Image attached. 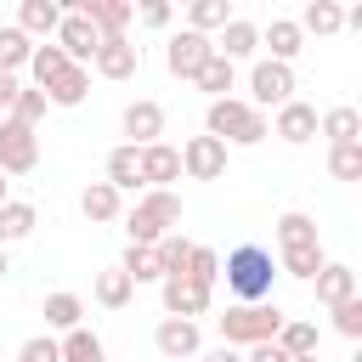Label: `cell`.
I'll return each mask as SVG.
<instances>
[{
  "instance_id": "6da1fadb",
  "label": "cell",
  "mask_w": 362,
  "mask_h": 362,
  "mask_svg": "<svg viewBox=\"0 0 362 362\" xmlns=\"http://www.w3.org/2000/svg\"><path fill=\"white\" fill-rule=\"evenodd\" d=\"M226 288H232V300L238 305H260V300H272V283H277V260H272V249H260V243H238L232 255H226Z\"/></svg>"
},
{
  "instance_id": "7a4b0ae2",
  "label": "cell",
  "mask_w": 362,
  "mask_h": 362,
  "mask_svg": "<svg viewBox=\"0 0 362 362\" xmlns=\"http://www.w3.org/2000/svg\"><path fill=\"white\" fill-rule=\"evenodd\" d=\"M204 136L232 141V147H260V141L272 136V119L255 113L243 96H221V102H209V113H204Z\"/></svg>"
},
{
  "instance_id": "3957f363",
  "label": "cell",
  "mask_w": 362,
  "mask_h": 362,
  "mask_svg": "<svg viewBox=\"0 0 362 362\" xmlns=\"http://www.w3.org/2000/svg\"><path fill=\"white\" fill-rule=\"evenodd\" d=\"M175 221H181V198H175L170 187H147V192L136 198V209L124 215V232H130V243L153 249L164 232H175Z\"/></svg>"
},
{
  "instance_id": "277c9868",
  "label": "cell",
  "mask_w": 362,
  "mask_h": 362,
  "mask_svg": "<svg viewBox=\"0 0 362 362\" xmlns=\"http://www.w3.org/2000/svg\"><path fill=\"white\" fill-rule=\"evenodd\" d=\"M277 328H283V311L272 300H260V305H226V317H221V339L232 351L238 345H266V339H277Z\"/></svg>"
},
{
  "instance_id": "5b68a950",
  "label": "cell",
  "mask_w": 362,
  "mask_h": 362,
  "mask_svg": "<svg viewBox=\"0 0 362 362\" xmlns=\"http://www.w3.org/2000/svg\"><path fill=\"white\" fill-rule=\"evenodd\" d=\"M283 102H294V68H283V62H255V74H249V107L255 113H277Z\"/></svg>"
},
{
  "instance_id": "8992f818",
  "label": "cell",
  "mask_w": 362,
  "mask_h": 362,
  "mask_svg": "<svg viewBox=\"0 0 362 362\" xmlns=\"http://www.w3.org/2000/svg\"><path fill=\"white\" fill-rule=\"evenodd\" d=\"M40 170V136L17 119H0V175H28Z\"/></svg>"
},
{
  "instance_id": "52a82bcc",
  "label": "cell",
  "mask_w": 362,
  "mask_h": 362,
  "mask_svg": "<svg viewBox=\"0 0 362 362\" xmlns=\"http://www.w3.org/2000/svg\"><path fill=\"white\" fill-rule=\"evenodd\" d=\"M51 45H57V51H62L74 68H90V57H96L102 34H96V23H90V17H79V11H62V23H57Z\"/></svg>"
},
{
  "instance_id": "ba28073f",
  "label": "cell",
  "mask_w": 362,
  "mask_h": 362,
  "mask_svg": "<svg viewBox=\"0 0 362 362\" xmlns=\"http://www.w3.org/2000/svg\"><path fill=\"white\" fill-rule=\"evenodd\" d=\"M215 57V40L209 34H192V28H181V34H170L164 40V68L175 74V79H198V68Z\"/></svg>"
},
{
  "instance_id": "9c48e42d",
  "label": "cell",
  "mask_w": 362,
  "mask_h": 362,
  "mask_svg": "<svg viewBox=\"0 0 362 362\" xmlns=\"http://www.w3.org/2000/svg\"><path fill=\"white\" fill-rule=\"evenodd\" d=\"M175 153H181V175H192V181L226 175V141H215V136H187Z\"/></svg>"
},
{
  "instance_id": "30bf717a",
  "label": "cell",
  "mask_w": 362,
  "mask_h": 362,
  "mask_svg": "<svg viewBox=\"0 0 362 362\" xmlns=\"http://www.w3.org/2000/svg\"><path fill=\"white\" fill-rule=\"evenodd\" d=\"M90 68H96L102 79H136V68H141V45H130L124 34H102Z\"/></svg>"
},
{
  "instance_id": "8fae6325",
  "label": "cell",
  "mask_w": 362,
  "mask_h": 362,
  "mask_svg": "<svg viewBox=\"0 0 362 362\" xmlns=\"http://www.w3.org/2000/svg\"><path fill=\"white\" fill-rule=\"evenodd\" d=\"M153 345H158V356H164V362H198L204 334H198V322H187V317H164V322H158V334H153Z\"/></svg>"
},
{
  "instance_id": "7c38bea8",
  "label": "cell",
  "mask_w": 362,
  "mask_h": 362,
  "mask_svg": "<svg viewBox=\"0 0 362 362\" xmlns=\"http://www.w3.org/2000/svg\"><path fill=\"white\" fill-rule=\"evenodd\" d=\"M124 136H130V147H153L158 136H164V107L153 102V96H136L130 107H124Z\"/></svg>"
},
{
  "instance_id": "4fadbf2b",
  "label": "cell",
  "mask_w": 362,
  "mask_h": 362,
  "mask_svg": "<svg viewBox=\"0 0 362 362\" xmlns=\"http://www.w3.org/2000/svg\"><path fill=\"white\" fill-rule=\"evenodd\" d=\"M136 170H141V187H170V181H181V153L170 141L136 147Z\"/></svg>"
},
{
  "instance_id": "5bb4252c",
  "label": "cell",
  "mask_w": 362,
  "mask_h": 362,
  "mask_svg": "<svg viewBox=\"0 0 362 362\" xmlns=\"http://www.w3.org/2000/svg\"><path fill=\"white\" fill-rule=\"evenodd\" d=\"M158 288H164V311H170V317L198 322V317L209 311V288H204V283H192V277H164Z\"/></svg>"
},
{
  "instance_id": "9a60e30c",
  "label": "cell",
  "mask_w": 362,
  "mask_h": 362,
  "mask_svg": "<svg viewBox=\"0 0 362 362\" xmlns=\"http://www.w3.org/2000/svg\"><path fill=\"white\" fill-rule=\"evenodd\" d=\"M272 136H283L288 147L311 141V136H317V107H311V102H300V96H294V102H283V107H277V119H272Z\"/></svg>"
},
{
  "instance_id": "2e32d148",
  "label": "cell",
  "mask_w": 362,
  "mask_h": 362,
  "mask_svg": "<svg viewBox=\"0 0 362 362\" xmlns=\"http://www.w3.org/2000/svg\"><path fill=\"white\" fill-rule=\"evenodd\" d=\"M260 45L272 51L266 62H283V68H288V62H294V57L305 51V34L294 28V17H272V23L260 28Z\"/></svg>"
},
{
  "instance_id": "e0dca14e",
  "label": "cell",
  "mask_w": 362,
  "mask_h": 362,
  "mask_svg": "<svg viewBox=\"0 0 362 362\" xmlns=\"http://www.w3.org/2000/svg\"><path fill=\"white\" fill-rule=\"evenodd\" d=\"M260 51V28L249 23V17H232L226 28H221V40H215V57H226L232 68L243 62V57H255Z\"/></svg>"
},
{
  "instance_id": "ac0fdd59",
  "label": "cell",
  "mask_w": 362,
  "mask_h": 362,
  "mask_svg": "<svg viewBox=\"0 0 362 362\" xmlns=\"http://www.w3.org/2000/svg\"><path fill=\"white\" fill-rule=\"evenodd\" d=\"M283 356H317V345H322V328L317 322H305V317H283V328H277V339H272Z\"/></svg>"
},
{
  "instance_id": "d6986e66",
  "label": "cell",
  "mask_w": 362,
  "mask_h": 362,
  "mask_svg": "<svg viewBox=\"0 0 362 362\" xmlns=\"http://www.w3.org/2000/svg\"><path fill=\"white\" fill-rule=\"evenodd\" d=\"M57 23H62V6H57V0H23V6H17V28H23L28 40H51Z\"/></svg>"
},
{
  "instance_id": "ffe728a7",
  "label": "cell",
  "mask_w": 362,
  "mask_h": 362,
  "mask_svg": "<svg viewBox=\"0 0 362 362\" xmlns=\"http://www.w3.org/2000/svg\"><path fill=\"white\" fill-rule=\"evenodd\" d=\"M311 283H317V300H322L328 311H334L339 300H351V294H356V272H351V266H339V260H328Z\"/></svg>"
},
{
  "instance_id": "44dd1931",
  "label": "cell",
  "mask_w": 362,
  "mask_h": 362,
  "mask_svg": "<svg viewBox=\"0 0 362 362\" xmlns=\"http://www.w3.org/2000/svg\"><path fill=\"white\" fill-rule=\"evenodd\" d=\"M34 226H40V215H34L28 198H6V204H0V249H6V243H23Z\"/></svg>"
},
{
  "instance_id": "7402d4cb",
  "label": "cell",
  "mask_w": 362,
  "mask_h": 362,
  "mask_svg": "<svg viewBox=\"0 0 362 362\" xmlns=\"http://www.w3.org/2000/svg\"><path fill=\"white\" fill-rule=\"evenodd\" d=\"M79 209H85V221L102 226V221H119V215H124V198H119L107 181H90V187L79 192Z\"/></svg>"
},
{
  "instance_id": "603a6c76",
  "label": "cell",
  "mask_w": 362,
  "mask_h": 362,
  "mask_svg": "<svg viewBox=\"0 0 362 362\" xmlns=\"http://www.w3.org/2000/svg\"><path fill=\"white\" fill-rule=\"evenodd\" d=\"M57 362H107V351H102V339L79 322V328H68V334L57 339Z\"/></svg>"
},
{
  "instance_id": "cb8c5ba5",
  "label": "cell",
  "mask_w": 362,
  "mask_h": 362,
  "mask_svg": "<svg viewBox=\"0 0 362 362\" xmlns=\"http://www.w3.org/2000/svg\"><path fill=\"white\" fill-rule=\"evenodd\" d=\"M317 130H322L334 147L362 141V113H356V107H328V113H317Z\"/></svg>"
},
{
  "instance_id": "d4e9b609",
  "label": "cell",
  "mask_w": 362,
  "mask_h": 362,
  "mask_svg": "<svg viewBox=\"0 0 362 362\" xmlns=\"http://www.w3.org/2000/svg\"><path fill=\"white\" fill-rule=\"evenodd\" d=\"M102 181H107V187H113V192H119V198H124V192H136V187H141V170H136V147H130V141H124V147H113V153H107V175H102Z\"/></svg>"
},
{
  "instance_id": "484cf974",
  "label": "cell",
  "mask_w": 362,
  "mask_h": 362,
  "mask_svg": "<svg viewBox=\"0 0 362 362\" xmlns=\"http://www.w3.org/2000/svg\"><path fill=\"white\" fill-rule=\"evenodd\" d=\"M322 266H328L322 243H300V249H283V255H277V272H288V277H300V283H311Z\"/></svg>"
},
{
  "instance_id": "4316f807",
  "label": "cell",
  "mask_w": 362,
  "mask_h": 362,
  "mask_svg": "<svg viewBox=\"0 0 362 362\" xmlns=\"http://www.w3.org/2000/svg\"><path fill=\"white\" fill-rule=\"evenodd\" d=\"M90 294H96V305H107V311H124V305L136 300V283H130L119 266H107V272H96V288H90Z\"/></svg>"
},
{
  "instance_id": "83f0119b",
  "label": "cell",
  "mask_w": 362,
  "mask_h": 362,
  "mask_svg": "<svg viewBox=\"0 0 362 362\" xmlns=\"http://www.w3.org/2000/svg\"><path fill=\"white\" fill-rule=\"evenodd\" d=\"M68 68H74V62H68V57H62V51H57L51 40H45V45H34V57H28V74H34V90H45V85H57V79H62Z\"/></svg>"
},
{
  "instance_id": "f1b7e54d",
  "label": "cell",
  "mask_w": 362,
  "mask_h": 362,
  "mask_svg": "<svg viewBox=\"0 0 362 362\" xmlns=\"http://www.w3.org/2000/svg\"><path fill=\"white\" fill-rule=\"evenodd\" d=\"M85 96H90V68H68L57 85H45V102L51 107H79Z\"/></svg>"
},
{
  "instance_id": "f546056e",
  "label": "cell",
  "mask_w": 362,
  "mask_h": 362,
  "mask_svg": "<svg viewBox=\"0 0 362 362\" xmlns=\"http://www.w3.org/2000/svg\"><path fill=\"white\" fill-rule=\"evenodd\" d=\"M79 317H85V300H79V294H68V288L45 294V328L68 334V328H79Z\"/></svg>"
},
{
  "instance_id": "4dcf8cb0",
  "label": "cell",
  "mask_w": 362,
  "mask_h": 362,
  "mask_svg": "<svg viewBox=\"0 0 362 362\" xmlns=\"http://www.w3.org/2000/svg\"><path fill=\"white\" fill-rule=\"evenodd\" d=\"M28 57H34V40H28L17 23H0V74L28 68Z\"/></svg>"
},
{
  "instance_id": "1f68e13d",
  "label": "cell",
  "mask_w": 362,
  "mask_h": 362,
  "mask_svg": "<svg viewBox=\"0 0 362 362\" xmlns=\"http://www.w3.org/2000/svg\"><path fill=\"white\" fill-rule=\"evenodd\" d=\"M294 28H300V34H339V28H345V11H339L334 0H311Z\"/></svg>"
},
{
  "instance_id": "d6a6232c",
  "label": "cell",
  "mask_w": 362,
  "mask_h": 362,
  "mask_svg": "<svg viewBox=\"0 0 362 362\" xmlns=\"http://www.w3.org/2000/svg\"><path fill=\"white\" fill-rule=\"evenodd\" d=\"M232 79H238V68H232L226 57H209V62L198 68V79H192V85H198L209 102H221V96H232Z\"/></svg>"
},
{
  "instance_id": "836d02e7",
  "label": "cell",
  "mask_w": 362,
  "mask_h": 362,
  "mask_svg": "<svg viewBox=\"0 0 362 362\" xmlns=\"http://www.w3.org/2000/svg\"><path fill=\"white\" fill-rule=\"evenodd\" d=\"M277 243L283 249H300V243H322V238H317V221L305 209H283L277 215Z\"/></svg>"
},
{
  "instance_id": "e575fe53",
  "label": "cell",
  "mask_w": 362,
  "mask_h": 362,
  "mask_svg": "<svg viewBox=\"0 0 362 362\" xmlns=\"http://www.w3.org/2000/svg\"><path fill=\"white\" fill-rule=\"evenodd\" d=\"M232 23V6L226 0H192L187 6V28L192 34H209V28H226Z\"/></svg>"
},
{
  "instance_id": "d590c367",
  "label": "cell",
  "mask_w": 362,
  "mask_h": 362,
  "mask_svg": "<svg viewBox=\"0 0 362 362\" xmlns=\"http://www.w3.org/2000/svg\"><path fill=\"white\" fill-rule=\"evenodd\" d=\"M153 255H158V272H164V277H181V272H187V255H192V243H187L181 232H164V238L153 243Z\"/></svg>"
},
{
  "instance_id": "8d00e7d4",
  "label": "cell",
  "mask_w": 362,
  "mask_h": 362,
  "mask_svg": "<svg viewBox=\"0 0 362 362\" xmlns=\"http://www.w3.org/2000/svg\"><path fill=\"white\" fill-rule=\"evenodd\" d=\"M119 272H124L130 283H164V272H158V255H153V249H141V243H130V249H124Z\"/></svg>"
},
{
  "instance_id": "74e56055",
  "label": "cell",
  "mask_w": 362,
  "mask_h": 362,
  "mask_svg": "<svg viewBox=\"0 0 362 362\" xmlns=\"http://www.w3.org/2000/svg\"><path fill=\"white\" fill-rule=\"evenodd\" d=\"M328 175H334V181H362V141L328 147Z\"/></svg>"
},
{
  "instance_id": "f35d334b",
  "label": "cell",
  "mask_w": 362,
  "mask_h": 362,
  "mask_svg": "<svg viewBox=\"0 0 362 362\" xmlns=\"http://www.w3.org/2000/svg\"><path fill=\"white\" fill-rule=\"evenodd\" d=\"M45 107H51V102H45V90H34V85H23V90H17V102H11V113H6V119H17V124H28V130H34V124H40V119H45Z\"/></svg>"
},
{
  "instance_id": "ab89813d",
  "label": "cell",
  "mask_w": 362,
  "mask_h": 362,
  "mask_svg": "<svg viewBox=\"0 0 362 362\" xmlns=\"http://www.w3.org/2000/svg\"><path fill=\"white\" fill-rule=\"evenodd\" d=\"M181 277H192V283L215 288V277H221V255H215V249H204V243H192V255H187V272H181Z\"/></svg>"
},
{
  "instance_id": "60d3db41",
  "label": "cell",
  "mask_w": 362,
  "mask_h": 362,
  "mask_svg": "<svg viewBox=\"0 0 362 362\" xmlns=\"http://www.w3.org/2000/svg\"><path fill=\"white\" fill-rule=\"evenodd\" d=\"M334 328H339L345 339H362V300H356V294L334 305Z\"/></svg>"
},
{
  "instance_id": "b9f144b4",
  "label": "cell",
  "mask_w": 362,
  "mask_h": 362,
  "mask_svg": "<svg viewBox=\"0 0 362 362\" xmlns=\"http://www.w3.org/2000/svg\"><path fill=\"white\" fill-rule=\"evenodd\" d=\"M17 362H57V339H51V334H34V339H23Z\"/></svg>"
},
{
  "instance_id": "7bdbcfd3",
  "label": "cell",
  "mask_w": 362,
  "mask_h": 362,
  "mask_svg": "<svg viewBox=\"0 0 362 362\" xmlns=\"http://www.w3.org/2000/svg\"><path fill=\"white\" fill-rule=\"evenodd\" d=\"M136 17H141L147 28H170V17H175V11H170L164 0H141V11H136Z\"/></svg>"
},
{
  "instance_id": "ee69618b",
  "label": "cell",
  "mask_w": 362,
  "mask_h": 362,
  "mask_svg": "<svg viewBox=\"0 0 362 362\" xmlns=\"http://www.w3.org/2000/svg\"><path fill=\"white\" fill-rule=\"evenodd\" d=\"M243 362H288V356H283V351L266 339V345H249V356H243Z\"/></svg>"
},
{
  "instance_id": "f6af8a7d",
  "label": "cell",
  "mask_w": 362,
  "mask_h": 362,
  "mask_svg": "<svg viewBox=\"0 0 362 362\" xmlns=\"http://www.w3.org/2000/svg\"><path fill=\"white\" fill-rule=\"evenodd\" d=\"M17 74H0V113H11V102H17Z\"/></svg>"
},
{
  "instance_id": "bcb514c9",
  "label": "cell",
  "mask_w": 362,
  "mask_h": 362,
  "mask_svg": "<svg viewBox=\"0 0 362 362\" xmlns=\"http://www.w3.org/2000/svg\"><path fill=\"white\" fill-rule=\"evenodd\" d=\"M204 362H243V356H238V351H232V345H221V351H209V356H204Z\"/></svg>"
},
{
  "instance_id": "7dc6e473",
  "label": "cell",
  "mask_w": 362,
  "mask_h": 362,
  "mask_svg": "<svg viewBox=\"0 0 362 362\" xmlns=\"http://www.w3.org/2000/svg\"><path fill=\"white\" fill-rule=\"evenodd\" d=\"M6 272H11V260H6V249H0V283H6Z\"/></svg>"
},
{
  "instance_id": "c3c4849f",
  "label": "cell",
  "mask_w": 362,
  "mask_h": 362,
  "mask_svg": "<svg viewBox=\"0 0 362 362\" xmlns=\"http://www.w3.org/2000/svg\"><path fill=\"white\" fill-rule=\"evenodd\" d=\"M6 198H11V181H6V175H0V204H6Z\"/></svg>"
},
{
  "instance_id": "681fc988",
  "label": "cell",
  "mask_w": 362,
  "mask_h": 362,
  "mask_svg": "<svg viewBox=\"0 0 362 362\" xmlns=\"http://www.w3.org/2000/svg\"><path fill=\"white\" fill-rule=\"evenodd\" d=\"M288 362H317V356H288Z\"/></svg>"
}]
</instances>
